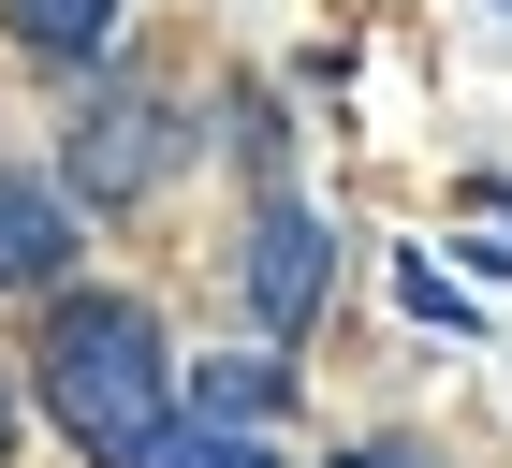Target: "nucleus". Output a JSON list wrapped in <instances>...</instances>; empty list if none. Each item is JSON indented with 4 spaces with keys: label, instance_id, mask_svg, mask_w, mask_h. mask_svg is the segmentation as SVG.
I'll return each mask as SVG.
<instances>
[{
    "label": "nucleus",
    "instance_id": "nucleus-1",
    "mask_svg": "<svg viewBox=\"0 0 512 468\" xmlns=\"http://www.w3.org/2000/svg\"><path fill=\"white\" fill-rule=\"evenodd\" d=\"M30 381H44V425L74 439L88 468H132L176 425V366H161V322L132 293H59L44 337H30Z\"/></svg>",
    "mask_w": 512,
    "mask_h": 468
},
{
    "label": "nucleus",
    "instance_id": "nucleus-2",
    "mask_svg": "<svg viewBox=\"0 0 512 468\" xmlns=\"http://www.w3.org/2000/svg\"><path fill=\"white\" fill-rule=\"evenodd\" d=\"M176 147H191V117L161 103L147 74H118V88H88V103H74L59 176H74V205H147L161 176H176Z\"/></svg>",
    "mask_w": 512,
    "mask_h": 468
},
{
    "label": "nucleus",
    "instance_id": "nucleus-3",
    "mask_svg": "<svg viewBox=\"0 0 512 468\" xmlns=\"http://www.w3.org/2000/svg\"><path fill=\"white\" fill-rule=\"evenodd\" d=\"M322 278H337V234H322L293 191H264V205H249V249H235V293H249V322H264V351L308 337Z\"/></svg>",
    "mask_w": 512,
    "mask_h": 468
},
{
    "label": "nucleus",
    "instance_id": "nucleus-4",
    "mask_svg": "<svg viewBox=\"0 0 512 468\" xmlns=\"http://www.w3.org/2000/svg\"><path fill=\"white\" fill-rule=\"evenodd\" d=\"M0 293H74V191H44V176H15L0 161Z\"/></svg>",
    "mask_w": 512,
    "mask_h": 468
},
{
    "label": "nucleus",
    "instance_id": "nucleus-5",
    "mask_svg": "<svg viewBox=\"0 0 512 468\" xmlns=\"http://www.w3.org/2000/svg\"><path fill=\"white\" fill-rule=\"evenodd\" d=\"M0 30L30 44V59H59V74H74V59H103V44H118V0H0Z\"/></svg>",
    "mask_w": 512,
    "mask_h": 468
},
{
    "label": "nucleus",
    "instance_id": "nucleus-6",
    "mask_svg": "<svg viewBox=\"0 0 512 468\" xmlns=\"http://www.w3.org/2000/svg\"><path fill=\"white\" fill-rule=\"evenodd\" d=\"M191 395H205V425H249V439H264V410L293 395V366H278V351H220Z\"/></svg>",
    "mask_w": 512,
    "mask_h": 468
},
{
    "label": "nucleus",
    "instance_id": "nucleus-7",
    "mask_svg": "<svg viewBox=\"0 0 512 468\" xmlns=\"http://www.w3.org/2000/svg\"><path fill=\"white\" fill-rule=\"evenodd\" d=\"M132 468H278V454H264L249 425H205V410H176V425H161Z\"/></svg>",
    "mask_w": 512,
    "mask_h": 468
},
{
    "label": "nucleus",
    "instance_id": "nucleus-8",
    "mask_svg": "<svg viewBox=\"0 0 512 468\" xmlns=\"http://www.w3.org/2000/svg\"><path fill=\"white\" fill-rule=\"evenodd\" d=\"M322 468H454L439 439H352V454H322Z\"/></svg>",
    "mask_w": 512,
    "mask_h": 468
},
{
    "label": "nucleus",
    "instance_id": "nucleus-9",
    "mask_svg": "<svg viewBox=\"0 0 512 468\" xmlns=\"http://www.w3.org/2000/svg\"><path fill=\"white\" fill-rule=\"evenodd\" d=\"M0 439H15V410H0Z\"/></svg>",
    "mask_w": 512,
    "mask_h": 468
}]
</instances>
